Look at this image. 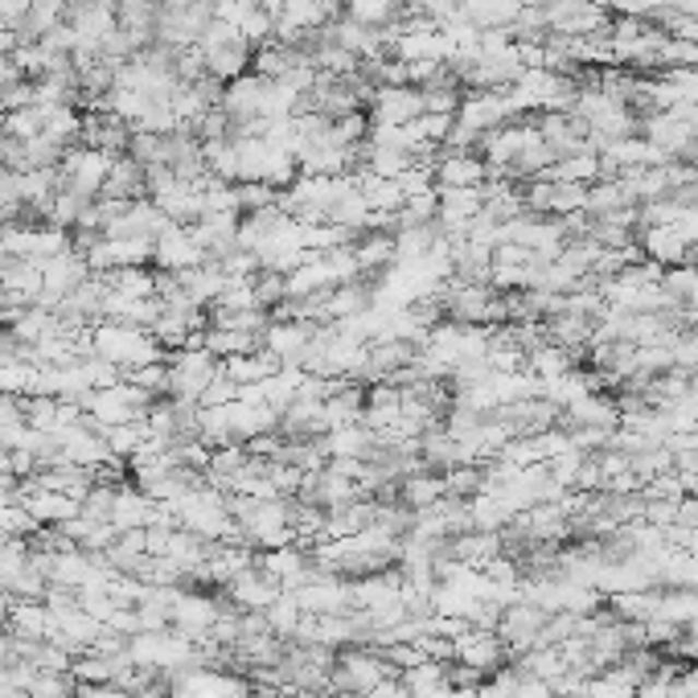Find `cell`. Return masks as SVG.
I'll return each mask as SVG.
<instances>
[{
	"label": "cell",
	"mask_w": 698,
	"mask_h": 698,
	"mask_svg": "<svg viewBox=\"0 0 698 698\" xmlns=\"http://www.w3.org/2000/svg\"><path fill=\"white\" fill-rule=\"evenodd\" d=\"M86 338H91V354H99L103 362L120 366L123 375H128V370H140V366H153V362H165V350H161L153 333L140 329V324L103 321L95 324Z\"/></svg>",
	"instance_id": "1"
},
{
	"label": "cell",
	"mask_w": 698,
	"mask_h": 698,
	"mask_svg": "<svg viewBox=\"0 0 698 698\" xmlns=\"http://www.w3.org/2000/svg\"><path fill=\"white\" fill-rule=\"evenodd\" d=\"M169 362V399L181 403H198L202 407V394L210 391V382L222 375V362L205 350V345H186V350H173L165 354Z\"/></svg>",
	"instance_id": "2"
},
{
	"label": "cell",
	"mask_w": 698,
	"mask_h": 698,
	"mask_svg": "<svg viewBox=\"0 0 698 698\" xmlns=\"http://www.w3.org/2000/svg\"><path fill=\"white\" fill-rule=\"evenodd\" d=\"M149 403H153V399L123 378V382H116V387L91 391V399L83 403V411H91L103 427H120V424H137V419H144Z\"/></svg>",
	"instance_id": "3"
},
{
	"label": "cell",
	"mask_w": 698,
	"mask_h": 698,
	"mask_svg": "<svg viewBox=\"0 0 698 698\" xmlns=\"http://www.w3.org/2000/svg\"><path fill=\"white\" fill-rule=\"evenodd\" d=\"M546 608H539V604H530V600H510L506 608H501V616H497V637H501V646H506V653L510 658H518V653H527V649H534V641H539V632H543L546 625Z\"/></svg>",
	"instance_id": "4"
},
{
	"label": "cell",
	"mask_w": 698,
	"mask_h": 698,
	"mask_svg": "<svg viewBox=\"0 0 698 698\" xmlns=\"http://www.w3.org/2000/svg\"><path fill=\"white\" fill-rule=\"evenodd\" d=\"M111 161H116V156L95 153V149H83V144L67 149L62 165H58L62 189H70V193H83V198H99L103 181H107V169H111Z\"/></svg>",
	"instance_id": "5"
},
{
	"label": "cell",
	"mask_w": 698,
	"mask_h": 698,
	"mask_svg": "<svg viewBox=\"0 0 698 698\" xmlns=\"http://www.w3.org/2000/svg\"><path fill=\"white\" fill-rule=\"evenodd\" d=\"M198 263H202V247H198L189 226L169 222L153 239V272L177 275V272H186V268H198Z\"/></svg>",
	"instance_id": "6"
},
{
	"label": "cell",
	"mask_w": 698,
	"mask_h": 698,
	"mask_svg": "<svg viewBox=\"0 0 698 698\" xmlns=\"http://www.w3.org/2000/svg\"><path fill=\"white\" fill-rule=\"evenodd\" d=\"M452 646H457V662L481 670L485 678L497 674L501 665H510V653H506V646H501V637H497L494 629H469V625H464V629L452 637Z\"/></svg>",
	"instance_id": "7"
},
{
	"label": "cell",
	"mask_w": 698,
	"mask_h": 698,
	"mask_svg": "<svg viewBox=\"0 0 698 698\" xmlns=\"http://www.w3.org/2000/svg\"><path fill=\"white\" fill-rule=\"evenodd\" d=\"M370 111L382 128H407L424 116V95H419V86H378Z\"/></svg>",
	"instance_id": "8"
},
{
	"label": "cell",
	"mask_w": 698,
	"mask_h": 698,
	"mask_svg": "<svg viewBox=\"0 0 698 698\" xmlns=\"http://www.w3.org/2000/svg\"><path fill=\"white\" fill-rule=\"evenodd\" d=\"M312 333H317V324H312V321H275V317H272L268 333H263V350H268V354H275V362H280V366H300V358H305Z\"/></svg>",
	"instance_id": "9"
},
{
	"label": "cell",
	"mask_w": 698,
	"mask_h": 698,
	"mask_svg": "<svg viewBox=\"0 0 698 698\" xmlns=\"http://www.w3.org/2000/svg\"><path fill=\"white\" fill-rule=\"evenodd\" d=\"M99 198H120V202H140V198H149V169L132 161V156L123 153L111 161V169H107V181H103V193Z\"/></svg>",
	"instance_id": "10"
},
{
	"label": "cell",
	"mask_w": 698,
	"mask_h": 698,
	"mask_svg": "<svg viewBox=\"0 0 698 698\" xmlns=\"http://www.w3.org/2000/svg\"><path fill=\"white\" fill-rule=\"evenodd\" d=\"M440 497H448V481H443L440 473L424 469V464L399 481V501H403L407 510H427V506H436Z\"/></svg>",
	"instance_id": "11"
},
{
	"label": "cell",
	"mask_w": 698,
	"mask_h": 698,
	"mask_svg": "<svg viewBox=\"0 0 698 698\" xmlns=\"http://www.w3.org/2000/svg\"><path fill=\"white\" fill-rule=\"evenodd\" d=\"M370 443H375V431L366 424H341V427H329L324 452H329V460H366Z\"/></svg>",
	"instance_id": "12"
},
{
	"label": "cell",
	"mask_w": 698,
	"mask_h": 698,
	"mask_svg": "<svg viewBox=\"0 0 698 698\" xmlns=\"http://www.w3.org/2000/svg\"><path fill=\"white\" fill-rule=\"evenodd\" d=\"M341 9H345V17L358 21V25L387 29V25H394L399 13H403V0H345Z\"/></svg>",
	"instance_id": "13"
},
{
	"label": "cell",
	"mask_w": 698,
	"mask_h": 698,
	"mask_svg": "<svg viewBox=\"0 0 698 698\" xmlns=\"http://www.w3.org/2000/svg\"><path fill=\"white\" fill-rule=\"evenodd\" d=\"M579 698H637V686H632L625 674H620V665H608L604 674L583 682V690Z\"/></svg>",
	"instance_id": "14"
},
{
	"label": "cell",
	"mask_w": 698,
	"mask_h": 698,
	"mask_svg": "<svg viewBox=\"0 0 698 698\" xmlns=\"http://www.w3.org/2000/svg\"><path fill=\"white\" fill-rule=\"evenodd\" d=\"M251 292H256V305L263 308V312H275V308L288 300V275L259 268V272L251 275Z\"/></svg>",
	"instance_id": "15"
},
{
	"label": "cell",
	"mask_w": 698,
	"mask_h": 698,
	"mask_svg": "<svg viewBox=\"0 0 698 698\" xmlns=\"http://www.w3.org/2000/svg\"><path fill=\"white\" fill-rule=\"evenodd\" d=\"M443 481H448V494L464 497V501H473V497H481L489 489V485H485V464H473V460H469V464H457Z\"/></svg>",
	"instance_id": "16"
},
{
	"label": "cell",
	"mask_w": 698,
	"mask_h": 698,
	"mask_svg": "<svg viewBox=\"0 0 698 698\" xmlns=\"http://www.w3.org/2000/svg\"><path fill=\"white\" fill-rule=\"evenodd\" d=\"M128 382L140 387L149 399H165L169 394V362H153V366H140V370H128Z\"/></svg>",
	"instance_id": "17"
},
{
	"label": "cell",
	"mask_w": 698,
	"mask_h": 698,
	"mask_svg": "<svg viewBox=\"0 0 698 698\" xmlns=\"http://www.w3.org/2000/svg\"><path fill=\"white\" fill-rule=\"evenodd\" d=\"M74 686H79V682L70 678V674H54V670H42V674L29 682L25 698H74Z\"/></svg>",
	"instance_id": "18"
},
{
	"label": "cell",
	"mask_w": 698,
	"mask_h": 698,
	"mask_svg": "<svg viewBox=\"0 0 698 698\" xmlns=\"http://www.w3.org/2000/svg\"><path fill=\"white\" fill-rule=\"evenodd\" d=\"M74 698H132V690H123L116 682H79Z\"/></svg>",
	"instance_id": "19"
},
{
	"label": "cell",
	"mask_w": 698,
	"mask_h": 698,
	"mask_svg": "<svg viewBox=\"0 0 698 698\" xmlns=\"http://www.w3.org/2000/svg\"><path fill=\"white\" fill-rule=\"evenodd\" d=\"M674 698H698V662H690L674 682Z\"/></svg>",
	"instance_id": "20"
}]
</instances>
